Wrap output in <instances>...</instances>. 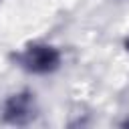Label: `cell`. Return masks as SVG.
Instances as JSON below:
<instances>
[{
	"label": "cell",
	"instance_id": "obj_2",
	"mask_svg": "<svg viewBox=\"0 0 129 129\" xmlns=\"http://www.w3.org/2000/svg\"><path fill=\"white\" fill-rule=\"evenodd\" d=\"M4 117L10 123L16 125H24L34 117V101L30 99L28 93H18L12 95L6 105H4Z\"/></svg>",
	"mask_w": 129,
	"mask_h": 129
},
{
	"label": "cell",
	"instance_id": "obj_3",
	"mask_svg": "<svg viewBox=\"0 0 129 129\" xmlns=\"http://www.w3.org/2000/svg\"><path fill=\"white\" fill-rule=\"evenodd\" d=\"M127 48H129V40H127Z\"/></svg>",
	"mask_w": 129,
	"mask_h": 129
},
{
	"label": "cell",
	"instance_id": "obj_1",
	"mask_svg": "<svg viewBox=\"0 0 129 129\" xmlns=\"http://www.w3.org/2000/svg\"><path fill=\"white\" fill-rule=\"evenodd\" d=\"M20 62L24 69L32 71V73H50L58 67L60 62V54L56 48L52 46H46V44H32L28 46L22 56H20Z\"/></svg>",
	"mask_w": 129,
	"mask_h": 129
}]
</instances>
